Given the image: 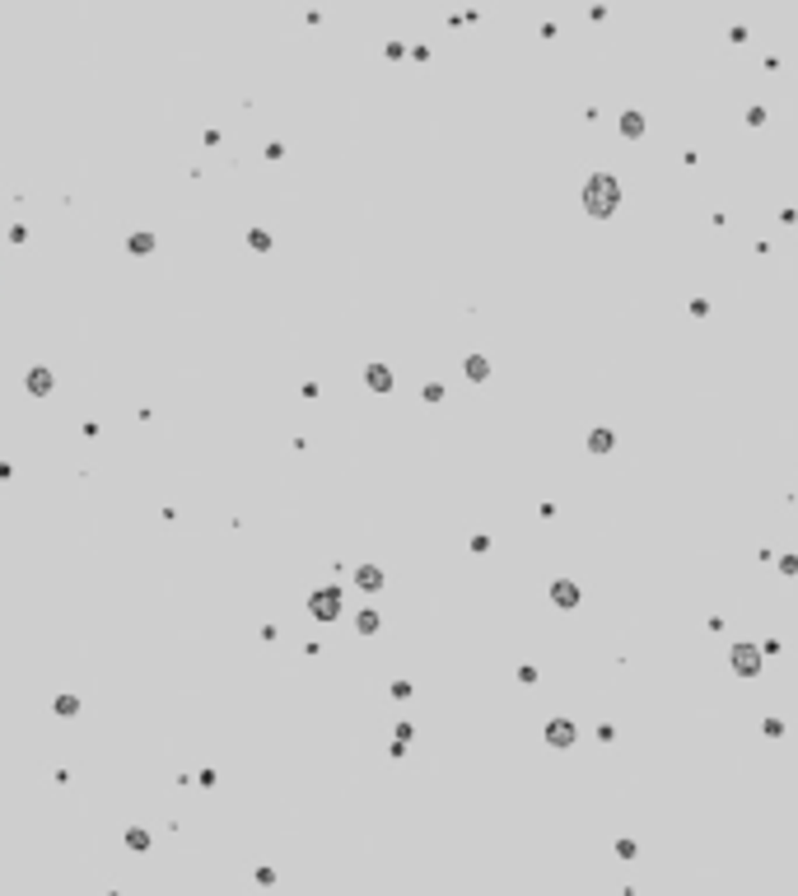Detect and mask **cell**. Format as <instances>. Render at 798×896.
Masks as SVG:
<instances>
[{
	"instance_id": "obj_1",
	"label": "cell",
	"mask_w": 798,
	"mask_h": 896,
	"mask_svg": "<svg viewBox=\"0 0 798 896\" xmlns=\"http://www.w3.org/2000/svg\"><path fill=\"white\" fill-rule=\"evenodd\" d=\"M584 201H588L593 215H611V206H616V183H611V178H593L588 192H584Z\"/></svg>"
},
{
	"instance_id": "obj_2",
	"label": "cell",
	"mask_w": 798,
	"mask_h": 896,
	"mask_svg": "<svg viewBox=\"0 0 798 896\" xmlns=\"http://www.w3.org/2000/svg\"><path fill=\"white\" fill-rule=\"evenodd\" d=\"M551 742H556V747L574 742V728H570V724H551Z\"/></svg>"
},
{
	"instance_id": "obj_3",
	"label": "cell",
	"mask_w": 798,
	"mask_h": 896,
	"mask_svg": "<svg viewBox=\"0 0 798 896\" xmlns=\"http://www.w3.org/2000/svg\"><path fill=\"white\" fill-rule=\"evenodd\" d=\"M733 663L742 667V672H756V649H737V654H733Z\"/></svg>"
}]
</instances>
